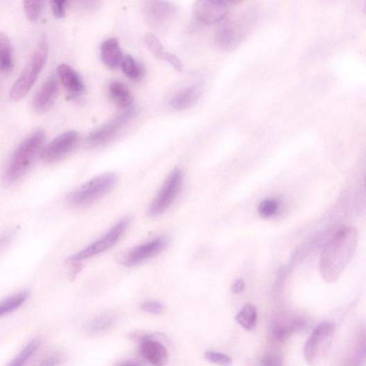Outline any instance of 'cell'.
Here are the masks:
<instances>
[{"instance_id":"cell-20","label":"cell","mask_w":366,"mask_h":366,"mask_svg":"<svg viewBox=\"0 0 366 366\" xmlns=\"http://www.w3.org/2000/svg\"><path fill=\"white\" fill-rule=\"evenodd\" d=\"M14 66L12 45L9 37L0 32V72L9 73Z\"/></svg>"},{"instance_id":"cell-3","label":"cell","mask_w":366,"mask_h":366,"mask_svg":"<svg viewBox=\"0 0 366 366\" xmlns=\"http://www.w3.org/2000/svg\"><path fill=\"white\" fill-rule=\"evenodd\" d=\"M49 54V44L43 37L39 41L24 70L12 85L10 96L14 101H19L25 98L37 80L42 71Z\"/></svg>"},{"instance_id":"cell-22","label":"cell","mask_w":366,"mask_h":366,"mask_svg":"<svg viewBox=\"0 0 366 366\" xmlns=\"http://www.w3.org/2000/svg\"><path fill=\"white\" fill-rule=\"evenodd\" d=\"M305 325L306 322L304 320L301 318L294 319L293 322L286 324L274 326L272 330L273 336L279 340H284L295 331L304 329Z\"/></svg>"},{"instance_id":"cell-33","label":"cell","mask_w":366,"mask_h":366,"mask_svg":"<svg viewBox=\"0 0 366 366\" xmlns=\"http://www.w3.org/2000/svg\"><path fill=\"white\" fill-rule=\"evenodd\" d=\"M158 58L170 63L177 72L181 73L183 71V65L181 61L175 55L165 51L160 55Z\"/></svg>"},{"instance_id":"cell-31","label":"cell","mask_w":366,"mask_h":366,"mask_svg":"<svg viewBox=\"0 0 366 366\" xmlns=\"http://www.w3.org/2000/svg\"><path fill=\"white\" fill-rule=\"evenodd\" d=\"M141 309L146 313L155 315L163 314L166 311V308L162 304L154 301L143 303Z\"/></svg>"},{"instance_id":"cell-11","label":"cell","mask_w":366,"mask_h":366,"mask_svg":"<svg viewBox=\"0 0 366 366\" xmlns=\"http://www.w3.org/2000/svg\"><path fill=\"white\" fill-rule=\"evenodd\" d=\"M235 2L200 0L194 6L196 18L204 24L213 25L221 21L229 13Z\"/></svg>"},{"instance_id":"cell-6","label":"cell","mask_w":366,"mask_h":366,"mask_svg":"<svg viewBox=\"0 0 366 366\" xmlns=\"http://www.w3.org/2000/svg\"><path fill=\"white\" fill-rule=\"evenodd\" d=\"M131 221L132 218L130 217L123 218L114 225L110 230L99 240L92 243L88 247L80 251L79 253L71 256L67 260V262L76 264L82 261L101 254L103 253V252L109 250L119 242L127 231Z\"/></svg>"},{"instance_id":"cell-5","label":"cell","mask_w":366,"mask_h":366,"mask_svg":"<svg viewBox=\"0 0 366 366\" xmlns=\"http://www.w3.org/2000/svg\"><path fill=\"white\" fill-rule=\"evenodd\" d=\"M117 175L107 173L89 180L67 196V201L76 207H82L102 198L116 186Z\"/></svg>"},{"instance_id":"cell-37","label":"cell","mask_w":366,"mask_h":366,"mask_svg":"<svg viewBox=\"0 0 366 366\" xmlns=\"http://www.w3.org/2000/svg\"><path fill=\"white\" fill-rule=\"evenodd\" d=\"M116 366H148L145 363L139 360H128Z\"/></svg>"},{"instance_id":"cell-19","label":"cell","mask_w":366,"mask_h":366,"mask_svg":"<svg viewBox=\"0 0 366 366\" xmlns=\"http://www.w3.org/2000/svg\"><path fill=\"white\" fill-rule=\"evenodd\" d=\"M117 320L116 315L112 313L101 314L92 320L88 326V334L90 336H102L116 324Z\"/></svg>"},{"instance_id":"cell-38","label":"cell","mask_w":366,"mask_h":366,"mask_svg":"<svg viewBox=\"0 0 366 366\" xmlns=\"http://www.w3.org/2000/svg\"><path fill=\"white\" fill-rule=\"evenodd\" d=\"M11 234H4L2 236H0V247H5L8 244L12 238Z\"/></svg>"},{"instance_id":"cell-15","label":"cell","mask_w":366,"mask_h":366,"mask_svg":"<svg viewBox=\"0 0 366 366\" xmlns=\"http://www.w3.org/2000/svg\"><path fill=\"white\" fill-rule=\"evenodd\" d=\"M335 331V326L329 322L319 324L306 342L304 355L310 365H314L317 360L320 342L329 338Z\"/></svg>"},{"instance_id":"cell-23","label":"cell","mask_w":366,"mask_h":366,"mask_svg":"<svg viewBox=\"0 0 366 366\" xmlns=\"http://www.w3.org/2000/svg\"><path fill=\"white\" fill-rule=\"evenodd\" d=\"M257 309L252 305H246L236 317V320L243 328L253 331L257 324Z\"/></svg>"},{"instance_id":"cell-34","label":"cell","mask_w":366,"mask_h":366,"mask_svg":"<svg viewBox=\"0 0 366 366\" xmlns=\"http://www.w3.org/2000/svg\"><path fill=\"white\" fill-rule=\"evenodd\" d=\"M64 361L60 354H54L46 357L37 366H58Z\"/></svg>"},{"instance_id":"cell-10","label":"cell","mask_w":366,"mask_h":366,"mask_svg":"<svg viewBox=\"0 0 366 366\" xmlns=\"http://www.w3.org/2000/svg\"><path fill=\"white\" fill-rule=\"evenodd\" d=\"M135 113V109L130 107L98 130L92 132L88 136V145L96 148L109 142L134 117Z\"/></svg>"},{"instance_id":"cell-21","label":"cell","mask_w":366,"mask_h":366,"mask_svg":"<svg viewBox=\"0 0 366 366\" xmlns=\"http://www.w3.org/2000/svg\"><path fill=\"white\" fill-rule=\"evenodd\" d=\"M110 96L114 103L121 108H128L132 103V97L128 87L120 81L112 82L109 87Z\"/></svg>"},{"instance_id":"cell-28","label":"cell","mask_w":366,"mask_h":366,"mask_svg":"<svg viewBox=\"0 0 366 366\" xmlns=\"http://www.w3.org/2000/svg\"><path fill=\"white\" fill-rule=\"evenodd\" d=\"M279 202L274 199H265L259 206V214L263 218H268L279 210Z\"/></svg>"},{"instance_id":"cell-14","label":"cell","mask_w":366,"mask_h":366,"mask_svg":"<svg viewBox=\"0 0 366 366\" xmlns=\"http://www.w3.org/2000/svg\"><path fill=\"white\" fill-rule=\"evenodd\" d=\"M59 93L57 79L52 77L42 85L34 97L33 107L37 113L49 110L55 103Z\"/></svg>"},{"instance_id":"cell-35","label":"cell","mask_w":366,"mask_h":366,"mask_svg":"<svg viewBox=\"0 0 366 366\" xmlns=\"http://www.w3.org/2000/svg\"><path fill=\"white\" fill-rule=\"evenodd\" d=\"M261 366H282V360L277 356H266L261 359Z\"/></svg>"},{"instance_id":"cell-24","label":"cell","mask_w":366,"mask_h":366,"mask_svg":"<svg viewBox=\"0 0 366 366\" xmlns=\"http://www.w3.org/2000/svg\"><path fill=\"white\" fill-rule=\"evenodd\" d=\"M28 295V291H22L0 303V317L18 309L27 301Z\"/></svg>"},{"instance_id":"cell-7","label":"cell","mask_w":366,"mask_h":366,"mask_svg":"<svg viewBox=\"0 0 366 366\" xmlns=\"http://www.w3.org/2000/svg\"><path fill=\"white\" fill-rule=\"evenodd\" d=\"M183 182V173L175 168L151 202L148 214L151 217L159 216L165 213L178 195Z\"/></svg>"},{"instance_id":"cell-4","label":"cell","mask_w":366,"mask_h":366,"mask_svg":"<svg viewBox=\"0 0 366 366\" xmlns=\"http://www.w3.org/2000/svg\"><path fill=\"white\" fill-rule=\"evenodd\" d=\"M257 17V12L249 10L222 23L216 33L218 44L225 50L235 49L253 28Z\"/></svg>"},{"instance_id":"cell-13","label":"cell","mask_w":366,"mask_h":366,"mask_svg":"<svg viewBox=\"0 0 366 366\" xmlns=\"http://www.w3.org/2000/svg\"><path fill=\"white\" fill-rule=\"evenodd\" d=\"M157 334H150L139 343L142 357L153 366H165L168 361V352L164 343L157 340Z\"/></svg>"},{"instance_id":"cell-16","label":"cell","mask_w":366,"mask_h":366,"mask_svg":"<svg viewBox=\"0 0 366 366\" xmlns=\"http://www.w3.org/2000/svg\"><path fill=\"white\" fill-rule=\"evenodd\" d=\"M59 78L65 89L73 96H80L85 89L84 84L79 74L67 64L58 67Z\"/></svg>"},{"instance_id":"cell-2","label":"cell","mask_w":366,"mask_h":366,"mask_svg":"<svg viewBox=\"0 0 366 366\" xmlns=\"http://www.w3.org/2000/svg\"><path fill=\"white\" fill-rule=\"evenodd\" d=\"M45 140L42 129L33 131L12 154L4 173V180L12 184L28 172Z\"/></svg>"},{"instance_id":"cell-29","label":"cell","mask_w":366,"mask_h":366,"mask_svg":"<svg viewBox=\"0 0 366 366\" xmlns=\"http://www.w3.org/2000/svg\"><path fill=\"white\" fill-rule=\"evenodd\" d=\"M204 356L208 361L220 366H231L233 364L231 357L221 353L207 351L204 353Z\"/></svg>"},{"instance_id":"cell-9","label":"cell","mask_w":366,"mask_h":366,"mask_svg":"<svg viewBox=\"0 0 366 366\" xmlns=\"http://www.w3.org/2000/svg\"><path fill=\"white\" fill-rule=\"evenodd\" d=\"M168 245V238L159 236L126 252L120 261L125 267H132L162 253Z\"/></svg>"},{"instance_id":"cell-1","label":"cell","mask_w":366,"mask_h":366,"mask_svg":"<svg viewBox=\"0 0 366 366\" xmlns=\"http://www.w3.org/2000/svg\"><path fill=\"white\" fill-rule=\"evenodd\" d=\"M358 235L355 227L342 228L324 247L320 268L326 282H335L347 267L356 250Z\"/></svg>"},{"instance_id":"cell-8","label":"cell","mask_w":366,"mask_h":366,"mask_svg":"<svg viewBox=\"0 0 366 366\" xmlns=\"http://www.w3.org/2000/svg\"><path fill=\"white\" fill-rule=\"evenodd\" d=\"M79 133L67 131L55 137L41 152V159L46 164H54L72 152L78 145Z\"/></svg>"},{"instance_id":"cell-18","label":"cell","mask_w":366,"mask_h":366,"mask_svg":"<svg viewBox=\"0 0 366 366\" xmlns=\"http://www.w3.org/2000/svg\"><path fill=\"white\" fill-rule=\"evenodd\" d=\"M202 87L200 85H193L177 94L171 101V106L176 110H187L192 107L202 95Z\"/></svg>"},{"instance_id":"cell-32","label":"cell","mask_w":366,"mask_h":366,"mask_svg":"<svg viewBox=\"0 0 366 366\" xmlns=\"http://www.w3.org/2000/svg\"><path fill=\"white\" fill-rule=\"evenodd\" d=\"M67 2L65 0H53L51 1V8L54 16L58 19L65 17Z\"/></svg>"},{"instance_id":"cell-17","label":"cell","mask_w":366,"mask_h":366,"mask_svg":"<svg viewBox=\"0 0 366 366\" xmlns=\"http://www.w3.org/2000/svg\"><path fill=\"white\" fill-rule=\"evenodd\" d=\"M101 57L104 64L109 68L114 69L121 64L124 58L118 39L110 38L103 43Z\"/></svg>"},{"instance_id":"cell-27","label":"cell","mask_w":366,"mask_h":366,"mask_svg":"<svg viewBox=\"0 0 366 366\" xmlns=\"http://www.w3.org/2000/svg\"><path fill=\"white\" fill-rule=\"evenodd\" d=\"M44 8V2L42 0L38 1H25L24 10L26 17L32 22L37 21L41 17Z\"/></svg>"},{"instance_id":"cell-25","label":"cell","mask_w":366,"mask_h":366,"mask_svg":"<svg viewBox=\"0 0 366 366\" xmlns=\"http://www.w3.org/2000/svg\"><path fill=\"white\" fill-rule=\"evenodd\" d=\"M121 66L123 73L130 79L134 81L141 80L142 79L143 76V69L132 57L127 56L124 58Z\"/></svg>"},{"instance_id":"cell-26","label":"cell","mask_w":366,"mask_h":366,"mask_svg":"<svg viewBox=\"0 0 366 366\" xmlns=\"http://www.w3.org/2000/svg\"><path fill=\"white\" fill-rule=\"evenodd\" d=\"M40 343L41 340L39 338L33 339L9 366H25L33 355L37 351Z\"/></svg>"},{"instance_id":"cell-12","label":"cell","mask_w":366,"mask_h":366,"mask_svg":"<svg viewBox=\"0 0 366 366\" xmlns=\"http://www.w3.org/2000/svg\"><path fill=\"white\" fill-rule=\"evenodd\" d=\"M144 12L149 24L156 29L165 28L178 15L177 8L166 1L147 2Z\"/></svg>"},{"instance_id":"cell-30","label":"cell","mask_w":366,"mask_h":366,"mask_svg":"<svg viewBox=\"0 0 366 366\" xmlns=\"http://www.w3.org/2000/svg\"><path fill=\"white\" fill-rule=\"evenodd\" d=\"M145 42L148 49L157 58L165 52L163 44L154 35H147L145 37Z\"/></svg>"},{"instance_id":"cell-36","label":"cell","mask_w":366,"mask_h":366,"mask_svg":"<svg viewBox=\"0 0 366 366\" xmlns=\"http://www.w3.org/2000/svg\"><path fill=\"white\" fill-rule=\"evenodd\" d=\"M244 288H245V282L243 279H237L232 285V290L234 293H241V292H243V290H244Z\"/></svg>"}]
</instances>
